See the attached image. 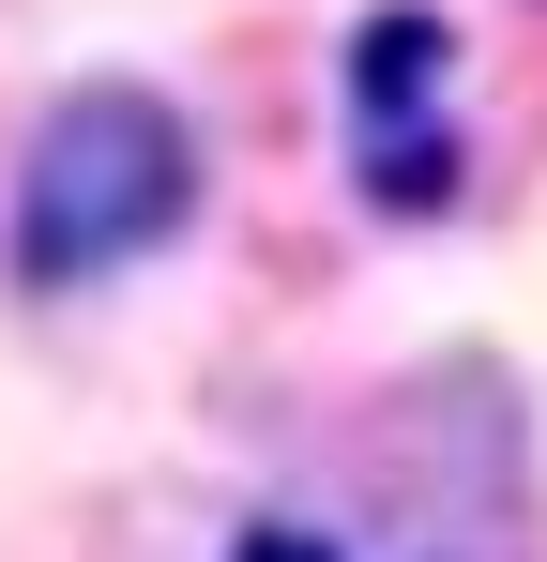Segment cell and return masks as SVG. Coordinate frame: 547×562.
I'll return each mask as SVG.
<instances>
[{
	"label": "cell",
	"instance_id": "cell-1",
	"mask_svg": "<svg viewBox=\"0 0 547 562\" xmlns=\"http://www.w3.org/2000/svg\"><path fill=\"white\" fill-rule=\"evenodd\" d=\"M198 213V137L137 77H77L15 153V289H107Z\"/></svg>",
	"mask_w": 547,
	"mask_h": 562
},
{
	"label": "cell",
	"instance_id": "cell-2",
	"mask_svg": "<svg viewBox=\"0 0 547 562\" xmlns=\"http://www.w3.org/2000/svg\"><path fill=\"white\" fill-rule=\"evenodd\" d=\"M442 61H456L442 15H426V0H380L350 31V122L365 137H411V106H442Z\"/></svg>",
	"mask_w": 547,
	"mask_h": 562
},
{
	"label": "cell",
	"instance_id": "cell-3",
	"mask_svg": "<svg viewBox=\"0 0 547 562\" xmlns=\"http://www.w3.org/2000/svg\"><path fill=\"white\" fill-rule=\"evenodd\" d=\"M228 562H335V548H320V532H289V517H274V532H244V548H228Z\"/></svg>",
	"mask_w": 547,
	"mask_h": 562
}]
</instances>
